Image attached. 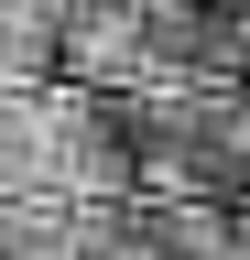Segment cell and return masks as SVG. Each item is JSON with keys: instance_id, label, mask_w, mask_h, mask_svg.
Segmentation results:
<instances>
[{"instance_id": "cell-1", "label": "cell", "mask_w": 250, "mask_h": 260, "mask_svg": "<svg viewBox=\"0 0 250 260\" xmlns=\"http://www.w3.org/2000/svg\"><path fill=\"white\" fill-rule=\"evenodd\" d=\"M54 87H76V98L163 87V65H152V0H66V54H54Z\"/></svg>"}, {"instance_id": "cell-2", "label": "cell", "mask_w": 250, "mask_h": 260, "mask_svg": "<svg viewBox=\"0 0 250 260\" xmlns=\"http://www.w3.org/2000/svg\"><path fill=\"white\" fill-rule=\"evenodd\" d=\"M66 54V0H0V76H54Z\"/></svg>"}]
</instances>
